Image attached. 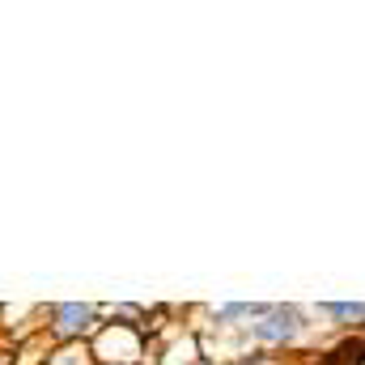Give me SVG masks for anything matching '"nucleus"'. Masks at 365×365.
<instances>
[{"label":"nucleus","instance_id":"nucleus-1","mask_svg":"<svg viewBox=\"0 0 365 365\" xmlns=\"http://www.w3.org/2000/svg\"><path fill=\"white\" fill-rule=\"evenodd\" d=\"M314 314L302 306V302H272L247 331H238V340H242V349H264V353H297L306 340H310V331H314V323H310Z\"/></svg>","mask_w":365,"mask_h":365},{"label":"nucleus","instance_id":"nucleus-2","mask_svg":"<svg viewBox=\"0 0 365 365\" xmlns=\"http://www.w3.org/2000/svg\"><path fill=\"white\" fill-rule=\"evenodd\" d=\"M102 327L98 302H51L43 310V336L47 344H90Z\"/></svg>","mask_w":365,"mask_h":365},{"label":"nucleus","instance_id":"nucleus-3","mask_svg":"<svg viewBox=\"0 0 365 365\" xmlns=\"http://www.w3.org/2000/svg\"><path fill=\"white\" fill-rule=\"evenodd\" d=\"M93 365H145L149 361V331L123 327V323H102L90 340Z\"/></svg>","mask_w":365,"mask_h":365},{"label":"nucleus","instance_id":"nucleus-4","mask_svg":"<svg viewBox=\"0 0 365 365\" xmlns=\"http://www.w3.org/2000/svg\"><path fill=\"white\" fill-rule=\"evenodd\" d=\"M272 302H221V306H212L208 310V327H217V331H247L264 310H268Z\"/></svg>","mask_w":365,"mask_h":365},{"label":"nucleus","instance_id":"nucleus-5","mask_svg":"<svg viewBox=\"0 0 365 365\" xmlns=\"http://www.w3.org/2000/svg\"><path fill=\"white\" fill-rule=\"evenodd\" d=\"M310 314L323 319V323H327L331 331H340V336H353V331L365 327V302H314Z\"/></svg>","mask_w":365,"mask_h":365},{"label":"nucleus","instance_id":"nucleus-6","mask_svg":"<svg viewBox=\"0 0 365 365\" xmlns=\"http://www.w3.org/2000/svg\"><path fill=\"white\" fill-rule=\"evenodd\" d=\"M319 365H365V336L353 331V336H340L336 349L319 353Z\"/></svg>","mask_w":365,"mask_h":365},{"label":"nucleus","instance_id":"nucleus-7","mask_svg":"<svg viewBox=\"0 0 365 365\" xmlns=\"http://www.w3.org/2000/svg\"><path fill=\"white\" fill-rule=\"evenodd\" d=\"M43 365H93L90 344H51L43 353Z\"/></svg>","mask_w":365,"mask_h":365},{"label":"nucleus","instance_id":"nucleus-8","mask_svg":"<svg viewBox=\"0 0 365 365\" xmlns=\"http://www.w3.org/2000/svg\"><path fill=\"white\" fill-rule=\"evenodd\" d=\"M225 365H302L297 357H289V353H264V349H247L242 357H234V361Z\"/></svg>","mask_w":365,"mask_h":365},{"label":"nucleus","instance_id":"nucleus-9","mask_svg":"<svg viewBox=\"0 0 365 365\" xmlns=\"http://www.w3.org/2000/svg\"><path fill=\"white\" fill-rule=\"evenodd\" d=\"M361 336H365V327H361Z\"/></svg>","mask_w":365,"mask_h":365}]
</instances>
